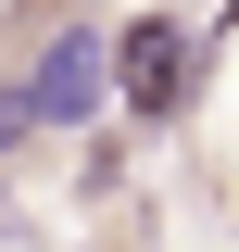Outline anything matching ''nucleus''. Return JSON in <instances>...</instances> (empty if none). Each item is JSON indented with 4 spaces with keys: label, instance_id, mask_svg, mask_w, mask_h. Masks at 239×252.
Returning a JSON list of instances; mask_svg holds the SVG:
<instances>
[{
    "label": "nucleus",
    "instance_id": "f257e3e1",
    "mask_svg": "<svg viewBox=\"0 0 239 252\" xmlns=\"http://www.w3.org/2000/svg\"><path fill=\"white\" fill-rule=\"evenodd\" d=\"M101 101H114V38L63 26L38 51V76H26V126H101Z\"/></svg>",
    "mask_w": 239,
    "mask_h": 252
},
{
    "label": "nucleus",
    "instance_id": "f03ea898",
    "mask_svg": "<svg viewBox=\"0 0 239 252\" xmlns=\"http://www.w3.org/2000/svg\"><path fill=\"white\" fill-rule=\"evenodd\" d=\"M114 89L139 101V114H177L189 101V26L177 13H139V26L114 38Z\"/></svg>",
    "mask_w": 239,
    "mask_h": 252
},
{
    "label": "nucleus",
    "instance_id": "7ed1b4c3",
    "mask_svg": "<svg viewBox=\"0 0 239 252\" xmlns=\"http://www.w3.org/2000/svg\"><path fill=\"white\" fill-rule=\"evenodd\" d=\"M26 139H38V126H26V89H0V164L26 152Z\"/></svg>",
    "mask_w": 239,
    "mask_h": 252
}]
</instances>
